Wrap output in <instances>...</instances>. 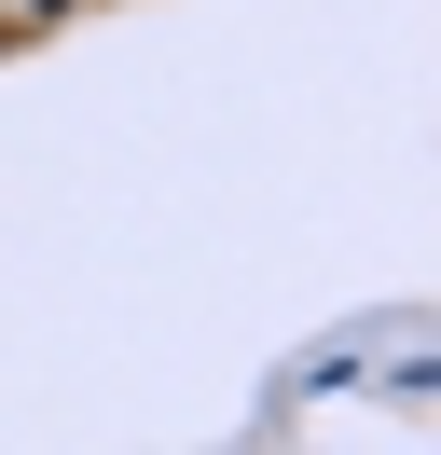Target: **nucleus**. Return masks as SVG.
<instances>
[{
	"label": "nucleus",
	"instance_id": "nucleus-1",
	"mask_svg": "<svg viewBox=\"0 0 441 455\" xmlns=\"http://www.w3.org/2000/svg\"><path fill=\"white\" fill-rule=\"evenodd\" d=\"M14 14H28V28H42V14H69V0H14Z\"/></svg>",
	"mask_w": 441,
	"mask_h": 455
}]
</instances>
